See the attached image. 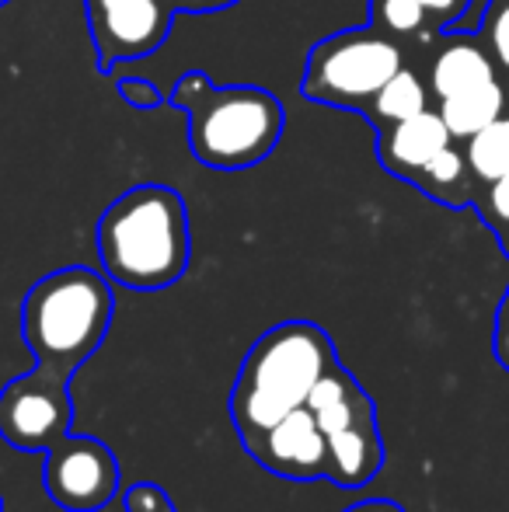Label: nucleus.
Segmentation results:
<instances>
[{
    "mask_svg": "<svg viewBox=\"0 0 509 512\" xmlns=\"http://www.w3.org/2000/svg\"><path fill=\"white\" fill-rule=\"evenodd\" d=\"M98 262L126 290H168L189 269L192 234L185 199L171 185L143 182L98 216Z\"/></svg>",
    "mask_w": 509,
    "mask_h": 512,
    "instance_id": "obj_1",
    "label": "nucleus"
},
{
    "mask_svg": "<svg viewBox=\"0 0 509 512\" xmlns=\"http://www.w3.org/2000/svg\"><path fill=\"white\" fill-rule=\"evenodd\" d=\"M168 105L185 115V140L203 168L248 171L279 147L286 108L258 84H213L203 70H185L168 91Z\"/></svg>",
    "mask_w": 509,
    "mask_h": 512,
    "instance_id": "obj_2",
    "label": "nucleus"
},
{
    "mask_svg": "<svg viewBox=\"0 0 509 512\" xmlns=\"http://www.w3.org/2000/svg\"><path fill=\"white\" fill-rule=\"evenodd\" d=\"M335 363V342L314 321H283L265 331L248 349L231 391V422L245 450L279 418L304 408Z\"/></svg>",
    "mask_w": 509,
    "mask_h": 512,
    "instance_id": "obj_3",
    "label": "nucleus"
},
{
    "mask_svg": "<svg viewBox=\"0 0 509 512\" xmlns=\"http://www.w3.org/2000/svg\"><path fill=\"white\" fill-rule=\"evenodd\" d=\"M116 297L109 276L88 265H67L42 276L21 300V338L32 349L35 366L63 377L98 352L112 328Z\"/></svg>",
    "mask_w": 509,
    "mask_h": 512,
    "instance_id": "obj_4",
    "label": "nucleus"
},
{
    "mask_svg": "<svg viewBox=\"0 0 509 512\" xmlns=\"http://www.w3.org/2000/svg\"><path fill=\"white\" fill-rule=\"evenodd\" d=\"M405 67L398 39L377 25L346 28L314 42L300 77V95L314 105L363 112L370 98Z\"/></svg>",
    "mask_w": 509,
    "mask_h": 512,
    "instance_id": "obj_5",
    "label": "nucleus"
},
{
    "mask_svg": "<svg viewBox=\"0 0 509 512\" xmlns=\"http://www.w3.org/2000/svg\"><path fill=\"white\" fill-rule=\"evenodd\" d=\"M70 377L35 366L0 391V439L14 450L46 453L70 432Z\"/></svg>",
    "mask_w": 509,
    "mask_h": 512,
    "instance_id": "obj_6",
    "label": "nucleus"
},
{
    "mask_svg": "<svg viewBox=\"0 0 509 512\" xmlns=\"http://www.w3.org/2000/svg\"><path fill=\"white\" fill-rule=\"evenodd\" d=\"M84 14L98 70L112 74L123 63L157 53L168 42L178 11L171 0H84Z\"/></svg>",
    "mask_w": 509,
    "mask_h": 512,
    "instance_id": "obj_7",
    "label": "nucleus"
},
{
    "mask_svg": "<svg viewBox=\"0 0 509 512\" xmlns=\"http://www.w3.org/2000/svg\"><path fill=\"white\" fill-rule=\"evenodd\" d=\"M46 495L67 512H98L119 492V460L95 436H63L46 450Z\"/></svg>",
    "mask_w": 509,
    "mask_h": 512,
    "instance_id": "obj_8",
    "label": "nucleus"
},
{
    "mask_svg": "<svg viewBox=\"0 0 509 512\" xmlns=\"http://www.w3.org/2000/svg\"><path fill=\"white\" fill-rule=\"evenodd\" d=\"M248 453H252L265 471L279 474V478H290V481L328 478V439L307 405L290 411L286 418H279L269 432H262L248 446Z\"/></svg>",
    "mask_w": 509,
    "mask_h": 512,
    "instance_id": "obj_9",
    "label": "nucleus"
},
{
    "mask_svg": "<svg viewBox=\"0 0 509 512\" xmlns=\"http://www.w3.org/2000/svg\"><path fill=\"white\" fill-rule=\"evenodd\" d=\"M450 143H454V136H450L443 115L426 108L412 119L377 129V161H381L387 175L415 182V175Z\"/></svg>",
    "mask_w": 509,
    "mask_h": 512,
    "instance_id": "obj_10",
    "label": "nucleus"
},
{
    "mask_svg": "<svg viewBox=\"0 0 509 512\" xmlns=\"http://www.w3.org/2000/svg\"><path fill=\"white\" fill-rule=\"evenodd\" d=\"M381 467H384V439L377 418L328 436V481H335L339 488L370 485L381 474Z\"/></svg>",
    "mask_w": 509,
    "mask_h": 512,
    "instance_id": "obj_11",
    "label": "nucleus"
},
{
    "mask_svg": "<svg viewBox=\"0 0 509 512\" xmlns=\"http://www.w3.org/2000/svg\"><path fill=\"white\" fill-rule=\"evenodd\" d=\"M489 81H499V74L478 35H450L436 53L433 70H429V91L436 98H450L457 91L478 88Z\"/></svg>",
    "mask_w": 509,
    "mask_h": 512,
    "instance_id": "obj_12",
    "label": "nucleus"
},
{
    "mask_svg": "<svg viewBox=\"0 0 509 512\" xmlns=\"http://www.w3.org/2000/svg\"><path fill=\"white\" fill-rule=\"evenodd\" d=\"M436 112L443 115L454 140H471L478 129H485L499 115H506V88L499 81H489V84H478V88L457 91L450 98H440Z\"/></svg>",
    "mask_w": 509,
    "mask_h": 512,
    "instance_id": "obj_13",
    "label": "nucleus"
},
{
    "mask_svg": "<svg viewBox=\"0 0 509 512\" xmlns=\"http://www.w3.org/2000/svg\"><path fill=\"white\" fill-rule=\"evenodd\" d=\"M429 108V88L422 84V77L415 70L401 67L391 81L370 98V105L363 108L370 126L384 129V126H394L401 119H412V115L426 112Z\"/></svg>",
    "mask_w": 509,
    "mask_h": 512,
    "instance_id": "obj_14",
    "label": "nucleus"
},
{
    "mask_svg": "<svg viewBox=\"0 0 509 512\" xmlns=\"http://www.w3.org/2000/svg\"><path fill=\"white\" fill-rule=\"evenodd\" d=\"M468 178H471V168H468V157L464 150H457L454 143L443 147L426 168L415 175V189H422L426 196H433L436 203H447V206H464L471 199L468 192Z\"/></svg>",
    "mask_w": 509,
    "mask_h": 512,
    "instance_id": "obj_15",
    "label": "nucleus"
},
{
    "mask_svg": "<svg viewBox=\"0 0 509 512\" xmlns=\"http://www.w3.org/2000/svg\"><path fill=\"white\" fill-rule=\"evenodd\" d=\"M471 178L482 185H492L509 171V115H499L485 129H478L471 140H464Z\"/></svg>",
    "mask_w": 509,
    "mask_h": 512,
    "instance_id": "obj_16",
    "label": "nucleus"
},
{
    "mask_svg": "<svg viewBox=\"0 0 509 512\" xmlns=\"http://www.w3.org/2000/svg\"><path fill=\"white\" fill-rule=\"evenodd\" d=\"M370 25H377L394 39L433 32V21L419 0H370Z\"/></svg>",
    "mask_w": 509,
    "mask_h": 512,
    "instance_id": "obj_17",
    "label": "nucleus"
},
{
    "mask_svg": "<svg viewBox=\"0 0 509 512\" xmlns=\"http://www.w3.org/2000/svg\"><path fill=\"white\" fill-rule=\"evenodd\" d=\"M478 39L496 63V74L509 81V0H489L482 25H478Z\"/></svg>",
    "mask_w": 509,
    "mask_h": 512,
    "instance_id": "obj_18",
    "label": "nucleus"
},
{
    "mask_svg": "<svg viewBox=\"0 0 509 512\" xmlns=\"http://www.w3.org/2000/svg\"><path fill=\"white\" fill-rule=\"evenodd\" d=\"M126 512H178L171 495L164 492L161 485H150V481H140V485H129L123 495Z\"/></svg>",
    "mask_w": 509,
    "mask_h": 512,
    "instance_id": "obj_19",
    "label": "nucleus"
},
{
    "mask_svg": "<svg viewBox=\"0 0 509 512\" xmlns=\"http://www.w3.org/2000/svg\"><path fill=\"white\" fill-rule=\"evenodd\" d=\"M116 91L129 108H143V112H150V108H157L164 102V95L147 81V77H119Z\"/></svg>",
    "mask_w": 509,
    "mask_h": 512,
    "instance_id": "obj_20",
    "label": "nucleus"
},
{
    "mask_svg": "<svg viewBox=\"0 0 509 512\" xmlns=\"http://www.w3.org/2000/svg\"><path fill=\"white\" fill-rule=\"evenodd\" d=\"M482 216L496 230L509 223V171L489 185V192H485V203H482Z\"/></svg>",
    "mask_w": 509,
    "mask_h": 512,
    "instance_id": "obj_21",
    "label": "nucleus"
},
{
    "mask_svg": "<svg viewBox=\"0 0 509 512\" xmlns=\"http://www.w3.org/2000/svg\"><path fill=\"white\" fill-rule=\"evenodd\" d=\"M422 7H426L429 21H433V32L436 28H447L454 25V21H461L464 14H468L471 0H419Z\"/></svg>",
    "mask_w": 509,
    "mask_h": 512,
    "instance_id": "obj_22",
    "label": "nucleus"
},
{
    "mask_svg": "<svg viewBox=\"0 0 509 512\" xmlns=\"http://www.w3.org/2000/svg\"><path fill=\"white\" fill-rule=\"evenodd\" d=\"M496 359L509 370V290H506V300L496 314Z\"/></svg>",
    "mask_w": 509,
    "mask_h": 512,
    "instance_id": "obj_23",
    "label": "nucleus"
},
{
    "mask_svg": "<svg viewBox=\"0 0 509 512\" xmlns=\"http://www.w3.org/2000/svg\"><path fill=\"white\" fill-rule=\"evenodd\" d=\"M241 4V0H171L178 14H213V11H227V7Z\"/></svg>",
    "mask_w": 509,
    "mask_h": 512,
    "instance_id": "obj_24",
    "label": "nucleus"
},
{
    "mask_svg": "<svg viewBox=\"0 0 509 512\" xmlns=\"http://www.w3.org/2000/svg\"><path fill=\"white\" fill-rule=\"evenodd\" d=\"M346 512H405L398 506V502L391 499H367V502H356V506H349Z\"/></svg>",
    "mask_w": 509,
    "mask_h": 512,
    "instance_id": "obj_25",
    "label": "nucleus"
},
{
    "mask_svg": "<svg viewBox=\"0 0 509 512\" xmlns=\"http://www.w3.org/2000/svg\"><path fill=\"white\" fill-rule=\"evenodd\" d=\"M499 234H503V248L509 251V223H506V227H499Z\"/></svg>",
    "mask_w": 509,
    "mask_h": 512,
    "instance_id": "obj_26",
    "label": "nucleus"
},
{
    "mask_svg": "<svg viewBox=\"0 0 509 512\" xmlns=\"http://www.w3.org/2000/svg\"><path fill=\"white\" fill-rule=\"evenodd\" d=\"M0 512H4V495H0Z\"/></svg>",
    "mask_w": 509,
    "mask_h": 512,
    "instance_id": "obj_27",
    "label": "nucleus"
},
{
    "mask_svg": "<svg viewBox=\"0 0 509 512\" xmlns=\"http://www.w3.org/2000/svg\"><path fill=\"white\" fill-rule=\"evenodd\" d=\"M4 4H7V0H0V7H4Z\"/></svg>",
    "mask_w": 509,
    "mask_h": 512,
    "instance_id": "obj_28",
    "label": "nucleus"
}]
</instances>
